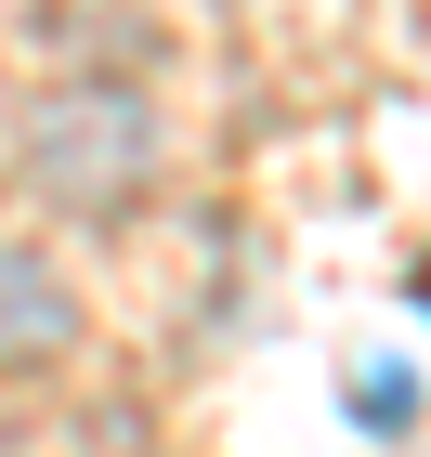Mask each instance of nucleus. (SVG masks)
Masks as SVG:
<instances>
[{"label":"nucleus","mask_w":431,"mask_h":457,"mask_svg":"<svg viewBox=\"0 0 431 457\" xmlns=\"http://www.w3.org/2000/svg\"><path fill=\"white\" fill-rule=\"evenodd\" d=\"M419 301H431V275H419Z\"/></svg>","instance_id":"nucleus-4"},{"label":"nucleus","mask_w":431,"mask_h":457,"mask_svg":"<svg viewBox=\"0 0 431 457\" xmlns=\"http://www.w3.org/2000/svg\"><path fill=\"white\" fill-rule=\"evenodd\" d=\"M79 353V287L39 262V248L0 236V379H27V366H66Z\"/></svg>","instance_id":"nucleus-2"},{"label":"nucleus","mask_w":431,"mask_h":457,"mask_svg":"<svg viewBox=\"0 0 431 457\" xmlns=\"http://www.w3.org/2000/svg\"><path fill=\"white\" fill-rule=\"evenodd\" d=\"M27 183L53 210H79V222L131 210L144 183H157V105L118 92V79H53L27 105Z\"/></svg>","instance_id":"nucleus-1"},{"label":"nucleus","mask_w":431,"mask_h":457,"mask_svg":"<svg viewBox=\"0 0 431 457\" xmlns=\"http://www.w3.org/2000/svg\"><path fill=\"white\" fill-rule=\"evenodd\" d=\"M353 419L366 431H405V419H419V379H405V366H366V379H353Z\"/></svg>","instance_id":"nucleus-3"}]
</instances>
